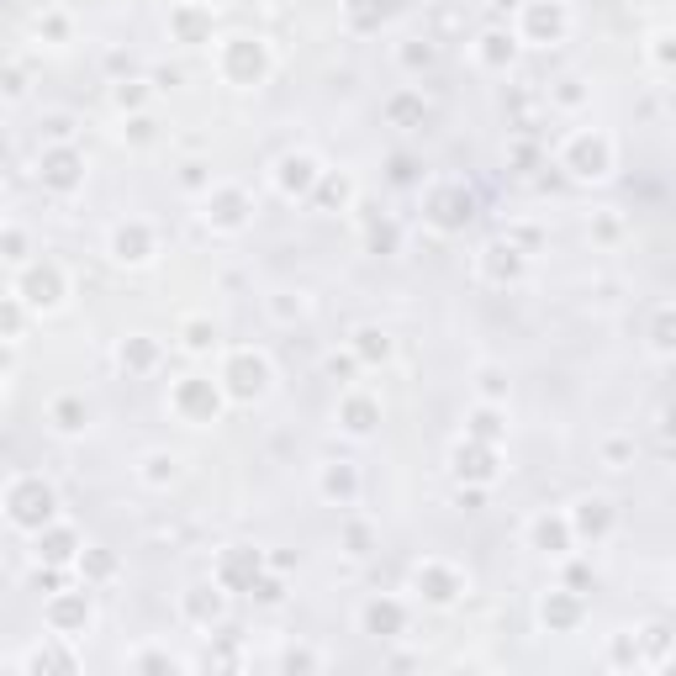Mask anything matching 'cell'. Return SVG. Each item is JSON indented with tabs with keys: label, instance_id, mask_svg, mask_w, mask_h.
Returning <instances> with one entry per match:
<instances>
[{
	"label": "cell",
	"instance_id": "1",
	"mask_svg": "<svg viewBox=\"0 0 676 676\" xmlns=\"http://www.w3.org/2000/svg\"><path fill=\"white\" fill-rule=\"evenodd\" d=\"M613 138L597 133V127H581V133L566 138V148H560V169H571L576 180H608L613 175Z\"/></svg>",
	"mask_w": 676,
	"mask_h": 676
},
{
	"label": "cell",
	"instance_id": "2",
	"mask_svg": "<svg viewBox=\"0 0 676 676\" xmlns=\"http://www.w3.org/2000/svg\"><path fill=\"white\" fill-rule=\"evenodd\" d=\"M222 74L233 85H259L270 74V53L259 37H222Z\"/></svg>",
	"mask_w": 676,
	"mask_h": 676
},
{
	"label": "cell",
	"instance_id": "3",
	"mask_svg": "<svg viewBox=\"0 0 676 676\" xmlns=\"http://www.w3.org/2000/svg\"><path fill=\"white\" fill-rule=\"evenodd\" d=\"M270 381H275V370H270V360L265 354H254V349H238L233 360H228V391L238 402H254V397H265L270 391Z\"/></svg>",
	"mask_w": 676,
	"mask_h": 676
},
{
	"label": "cell",
	"instance_id": "4",
	"mask_svg": "<svg viewBox=\"0 0 676 676\" xmlns=\"http://www.w3.org/2000/svg\"><path fill=\"white\" fill-rule=\"evenodd\" d=\"M566 32H571V11L560 6V0H550V6H544V0H529V6H523V37H529L534 48H550Z\"/></svg>",
	"mask_w": 676,
	"mask_h": 676
},
{
	"label": "cell",
	"instance_id": "5",
	"mask_svg": "<svg viewBox=\"0 0 676 676\" xmlns=\"http://www.w3.org/2000/svg\"><path fill=\"white\" fill-rule=\"evenodd\" d=\"M11 518L22 523V529H43V523H53V492L43 481H16L11 486Z\"/></svg>",
	"mask_w": 676,
	"mask_h": 676
},
{
	"label": "cell",
	"instance_id": "6",
	"mask_svg": "<svg viewBox=\"0 0 676 676\" xmlns=\"http://www.w3.org/2000/svg\"><path fill=\"white\" fill-rule=\"evenodd\" d=\"M22 302L37 312H53V307H64V270L59 265H32L27 275H22Z\"/></svg>",
	"mask_w": 676,
	"mask_h": 676
},
{
	"label": "cell",
	"instance_id": "7",
	"mask_svg": "<svg viewBox=\"0 0 676 676\" xmlns=\"http://www.w3.org/2000/svg\"><path fill=\"white\" fill-rule=\"evenodd\" d=\"M159 249H154V233H148V222H117L111 228V259L117 265H148Z\"/></svg>",
	"mask_w": 676,
	"mask_h": 676
},
{
	"label": "cell",
	"instance_id": "8",
	"mask_svg": "<svg viewBox=\"0 0 676 676\" xmlns=\"http://www.w3.org/2000/svg\"><path fill=\"white\" fill-rule=\"evenodd\" d=\"M169 402H175V407H180L191 423H212V418H217V407H222L217 386H212V381H201V375H185V381L175 386V397H169Z\"/></svg>",
	"mask_w": 676,
	"mask_h": 676
},
{
	"label": "cell",
	"instance_id": "9",
	"mask_svg": "<svg viewBox=\"0 0 676 676\" xmlns=\"http://www.w3.org/2000/svg\"><path fill=\"white\" fill-rule=\"evenodd\" d=\"M566 523H571L576 539H608V529H613V507H608V497H581L576 513H571Z\"/></svg>",
	"mask_w": 676,
	"mask_h": 676
},
{
	"label": "cell",
	"instance_id": "10",
	"mask_svg": "<svg viewBox=\"0 0 676 676\" xmlns=\"http://www.w3.org/2000/svg\"><path fill=\"white\" fill-rule=\"evenodd\" d=\"M275 169H280L275 180H280V191H286V196H307L312 185L323 180V169H317V159H312V154H286Z\"/></svg>",
	"mask_w": 676,
	"mask_h": 676
},
{
	"label": "cell",
	"instance_id": "11",
	"mask_svg": "<svg viewBox=\"0 0 676 676\" xmlns=\"http://www.w3.org/2000/svg\"><path fill=\"white\" fill-rule=\"evenodd\" d=\"M529 539H534V550H544V555H571V544H576L571 523H566V518H550V513L534 518Z\"/></svg>",
	"mask_w": 676,
	"mask_h": 676
},
{
	"label": "cell",
	"instance_id": "12",
	"mask_svg": "<svg viewBox=\"0 0 676 676\" xmlns=\"http://www.w3.org/2000/svg\"><path fill=\"white\" fill-rule=\"evenodd\" d=\"M43 180L53 185V191H74V185H80V154H74V148H48L43 154Z\"/></svg>",
	"mask_w": 676,
	"mask_h": 676
},
{
	"label": "cell",
	"instance_id": "13",
	"mask_svg": "<svg viewBox=\"0 0 676 676\" xmlns=\"http://www.w3.org/2000/svg\"><path fill=\"white\" fill-rule=\"evenodd\" d=\"M481 64L486 69H507L513 64V53H518V37L513 32H502V27H492V32H481Z\"/></svg>",
	"mask_w": 676,
	"mask_h": 676
},
{
	"label": "cell",
	"instance_id": "14",
	"mask_svg": "<svg viewBox=\"0 0 676 676\" xmlns=\"http://www.w3.org/2000/svg\"><path fill=\"white\" fill-rule=\"evenodd\" d=\"M354 492H360V476H354L349 465H328V471H323V497L354 502Z\"/></svg>",
	"mask_w": 676,
	"mask_h": 676
},
{
	"label": "cell",
	"instance_id": "15",
	"mask_svg": "<svg viewBox=\"0 0 676 676\" xmlns=\"http://www.w3.org/2000/svg\"><path fill=\"white\" fill-rule=\"evenodd\" d=\"M375 418H381V407H375V402H365V397L344 402V428H349V434H370Z\"/></svg>",
	"mask_w": 676,
	"mask_h": 676
},
{
	"label": "cell",
	"instance_id": "16",
	"mask_svg": "<svg viewBox=\"0 0 676 676\" xmlns=\"http://www.w3.org/2000/svg\"><path fill=\"white\" fill-rule=\"evenodd\" d=\"M185 613H191V618H201V624H212V618L222 613V597H217V587H191V597H185Z\"/></svg>",
	"mask_w": 676,
	"mask_h": 676
},
{
	"label": "cell",
	"instance_id": "17",
	"mask_svg": "<svg viewBox=\"0 0 676 676\" xmlns=\"http://www.w3.org/2000/svg\"><path fill=\"white\" fill-rule=\"evenodd\" d=\"M418 576H428V597H434V603H449V597L460 592V576H455V571H439L434 560H428Z\"/></svg>",
	"mask_w": 676,
	"mask_h": 676
},
{
	"label": "cell",
	"instance_id": "18",
	"mask_svg": "<svg viewBox=\"0 0 676 676\" xmlns=\"http://www.w3.org/2000/svg\"><path fill=\"white\" fill-rule=\"evenodd\" d=\"M53 428H59V434H85V407L80 402H53Z\"/></svg>",
	"mask_w": 676,
	"mask_h": 676
},
{
	"label": "cell",
	"instance_id": "19",
	"mask_svg": "<svg viewBox=\"0 0 676 676\" xmlns=\"http://www.w3.org/2000/svg\"><path fill=\"white\" fill-rule=\"evenodd\" d=\"M650 354L671 360V307H655V328H650Z\"/></svg>",
	"mask_w": 676,
	"mask_h": 676
},
{
	"label": "cell",
	"instance_id": "20",
	"mask_svg": "<svg viewBox=\"0 0 676 676\" xmlns=\"http://www.w3.org/2000/svg\"><path fill=\"white\" fill-rule=\"evenodd\" d=\"M354 338H360V344H354V354H360V360H386V354H391V338H386L381 328H360Z\"/></svg>",
	"mask_w": 676,
	"mask_h": 676
},
{
	"label": "cell",
	"instance_id": "21",
	"mask_svg": "<svg viewBox=\"0 0 676 676\" xmlns=\"http://www.w3.org/2000/svg\"><path fill=\"white\" fill-rule=\"evenodd\" d=\"M650 59H655V74L666 80V69H671V27H655V37H650Z\"/></svg>",
	"mask_w": 676,
	"mask_h": 676
},
{
	"label": "cell",
	"instance_id": "22",
	"mask_svg": "<svg viewBox=\"0 0 676 676\" xmlns=\"http://www.w3.org/2000/svg\"><path fill=\"white\" fill-rule=\"evenodd\" d=\"M212 344H217V328L212 323H201V317H196V323H185V349H191V354L212 349Z\"/></svg>",
	"mask_w": 676,
	"mask_h": 676
},
{
	"label": "cell",
	"instance_id": "23",
	"mask_svg": "<svg viewBox=\"0 0 676 676\" xmlns=\"http://www.w3.org/2000/svg\"><path fill=\"white\" fill-rule=\"evenodd\" d=\"M365 624H370V629H402V608H397V603H386V608L370 603V608H365Z\"/></svg>",
	"mask_w": 676,
	"mask_h": 676
},
{
	"label": "cell",
	"instance_id": "24",
	"mask_svg": "<svg viewBox=\"0 0 676 676\" xmlns=\"http://www.w3.org/2000/svg\"><path fill=\"white\" fill-rule=\"evenodd\" d=\"M143 465H148V471H143V481H148V486H159V481H175V455H148Z\"/></svg>",
	"mask_w": 676,
	"mask_h": 676
},
{
	"label": "cell",
	"instance_id": "25",
	"mask_svg": "<svg viewBox=\"0 0 676 676\" xmlns=\"http://www.w3.org/2000/svg\"><path fill=\"white\" fill-rule=\"evenodd\" d=\"M603 460H608V471H624V465L634 460V444L629 439H608L603 444Z\"/></svg>",
	"mask_w": 676,
	"mask_h": 676
},
{
	"label": "cell",
	"instance_id": "26",
	"mask_svg": "<svg viewBox=\"0 0 676 676\" xmlns=\"http://www.w3.org/2000/svg\"><path fill=\"white\" fill-rule=\"evenodd\" d=\"M492 423H497V412H492V407H481V412H476V434H481V439H497V428H492Z\"/></svg>",
	"mask_w": 676,
	"mask_h": 676
},
{
	"label": "cell",
	"instance_id": "27",
	"mask_svg": "<svg viewBox=\"0 0 676 676\" xmlns=\"http://www.w3.org/2000/svg\"><path fill=\"white\" fill-rule=\"evenodd\" d=\"M481 391H486V397H502V370H481Z\"/></svg>",
	"mask_w": 676,
	"mask_h": 676
},
{
	"label": "cell",
	"instance_id": "28",
	"mask_svg": "<svg viewBox=\"0 0 676 676\" xmlns=\"http://www.w3.org/2000/svg\"><path fill=\"white\" fill-rule=\"evenodd\" d=\"M6 259H27V238L22 233H6Z\"/></svg>",
	"mask_w": 676,
	"mask_h": 676
},
{
	"label": "cell",
	"instance_id": "29",
	"mask_svg": "<svg viewBox=\"0 0 676 676\" xmlns=\"http://www.w3.org/2000/svg\"><path fill=\"white\" fill-rule=\"evenodd\" d=\"M138 101H143V90H138V80H133V90H127V85L117 90V106H138Z\"/></svg>",
	"mask_w": 676,
	"mask_h": 676
},
{
	"label": "cell",
	"instance_id": "30",
	"mask_svg": "<svg viewBox=\"0 0 676 676\" xmlns=\"http://www.w3.org/2000/svg\"><path fill=\"white\" fill-rule=\"evenodd\" d=\"M0 328L16 333V307H11V302H0Z\"/></svg>",
	"mask_w": 676,
	"mask_h": 676
}]
</instances>
